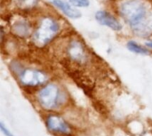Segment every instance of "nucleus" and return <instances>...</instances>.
<instances>
[{"mask_svg":"<svg viewBox=\"0 0 152 136\" xmlns=\"http://www.w3.org/2000/svg\"><path fill=\"white\" fill-rule=\"evenodd\" d=\"M120 13L137 36L149 37L152 34V13L142 0L123 2Z\"/></svg>","mask_w":152,"mask_h":136,"instance_id":"obj_1","label":"nucleus"},{"mask_svg":"<svg viewBox=\"0 0 152 136\" xmlns=\"http://www.w3.org/2000/svg\"><path fill=\"white\" fill-rule=\"evenodd\" d=\"M37 98L41 107L46 110L56 109L61 103V90L54 84H49L42 88L38 93Z\"/></svg>","mask_w":152,"mask_h":136,"instance_id":"obj_2","label":"nucleus"},{"mask_svg":"<svg viewBox=\"0 0 152 136\" xmlns=\"http://www.w3.org/2000/svg\"><path fill=\"white\" fill-rule=\"evenodd\" d=\"M58 31L59 24L53 19L45 17L42 20L39 27L37 28L34 39L38 45H45L57 35Z\"/></svg>","mask_w":152,"mask_h":136,"instance_id":"obj_3","label":"nucleus"},{"mask_svg":"<svg viewBox=\"0 0 152 136\" xmlns=\"http://www.w3.org/2000/svg\"><path fill=\"white\" fill-rule=\"evenodd\" d=\"M45 126L47 129L53 133L69 135L71 134V129L69 126L64 121V119L56 115H50L45 120Z\"/></svg>","mask_w":152,"mask_h":136,"instance_id":"obj_4","label":"nucleus"},{"mask_svg":"<svg viewBox=\"0 0 152 136\" xmlns=\"http://www.w3.org/2000/svg\"><path fill=\"white\" fill-rule=\"evenodd\" d=\"M46 80V75L37 69H27L20 74V82L28 86H37L44 84Z\"/></svg>","mask_w":152,"mask_h":136,"instance_id":"obj_5","label":"nucleus"},{"mask_svg":"<svg viewBox=\"0 0 152 136\" xmlns=\"http://www.w3.org/2000/svg\"><path fill=\"white\" fill-rule=\"evenodd\" d=\"M95 19L100 24L106 26L115 31H119L122 29L120 22L108 12L98 11L95 14Z\"/></svg>","mask_w":152,"mask_h":136,"instance_id":"obj_6","label":"nucleus"},{"mask_svg":"<svg viewBox=\"0 0 152 136\" xmlns=\"http://www.w3.org/2000/svg\"><path fill=\"white\" fill-rule=\"evenodd\" d=\"M68 53L70 58L73 61H76L79 63L84 62L86 61V51L83 45L77 41H73L68 50Z\"/></svg>","mask_w":152,"mask_h":136,"instance_id":"obj_7","label":"nucleus"},{"mask_svg":"<svg viewBox=\"0 0 152 136\" xmlns=\"http://www.w3.org/2000/svg\"><path fill=\"white\" fill-rule=\"evenodd\" d=\"M53 4L56 7H58L69 18L77 19V18H79L81 16V12L79 11L72 8L68 3H66L62 0H53Z\"/></svg>","mask_w":152,"mask_h":136,"instance_id":"obj_8","label":"nucleus"},{"mask_svg":"<svg viewBox=\"0 0 152 136\" xmlns=\"http://www.w3.org/2000/svg\"><path fill=\"white\" fill-rule=\"evenodd\" d=\"M127 48L134 53H138V54H148L149 53V51L145 47L140 45L139 44H137L134 41H129L127 43Z\"/></svg>","mask_w":152,"mask_h":136,"instance_id":"obj_9","label":"nucleus"},{"mask_svg":"<svg viewBox=\"0 0 152 136\" xmlns=\"http://www.w3.org/2000/svg\"><path fill=\"white\" fill-rule=\"evenodd\" d=\"M14 31L16 34H18L20 36H25L28 33V26L24 22L16 23L14 26Z\"/></svg>","mask_w":152,"mask_h":136,"instance_id":"obj_10","label":"nucleus"},{"mask_svg":"<svg viewBox=\"0 0 152 136\" xmlns=\"http://www.w3.org/2000/svg\"><path fill=\"white\" fill-rule=\"evenodd\" d=\"M69 3L77 7H86L89 5V0H69Z\"/></svg>","mask_w":152,"mask_h":136,"instance_id":"obj_11","label":"nucleus"},{"mask_svg":"<svg viewBox=\"0 0 152 136\" xmlns=\"http://www.w3.org/2000/svg\"><path fill=\"white\" fill-rule=\"evenodd\" d=\"M0 129H1V131H2V133L5 136H14L5 126H4V123H0Z\"/></svg>","mask_w":152,"mask_h":136,"instance_id":"obj_12","label":"nucleus"},{"mask_svg":"<svg viewBox=\"0 0 152 136\" xmlns=\"http://www.w3.org/2000/svg\"><path fill=\"white\" fill-rule=\"evenodd\" d=\"M146 45L150 48H152V41H150V42H147L146 43Z\"/></svg>","mask_w":152,"mask_h":136,"instance_id":"obj_13","label":"nucleus"}]
</instances>
